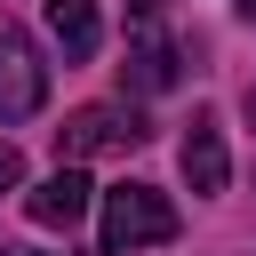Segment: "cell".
<instances>
[{
    "label": "cell",
    "mask_w": 256,
    "mask_h": 256,
    "mask_svg": "<svg viewBox=\"0 0 256 256\" xmlns=\"http://www.w3.org/2000/svg\"><path fill=\"white\" fill-rule=\"evenodd\" d=\"M120 80H128L136 96L176 88V40H168L160 24H144V32H136V48H128V64H120Z\"/></svg>",
    "instance_id": "obj_6"
},
{
    "label": "cell",
    "mask_w": 256,
    "mask_h": 256,
    "mask_svg": "<svg viewBox=\"0 0 256 256\" xmlns=\"http://www.w3.org/2000/svg\"><path fill=\"white\" fill-rule=\"evenodd\" d=\"M240 16H256V0H240Z\"/></svg>",
    "instance_id": "obj_10"
},
{
    "label": "cell",
    "mask_w": 256,
    "mask_h": 256,
    "mask_svg": "<svg viewBox=\"0 0 256 256\" xmlns=\"http://www.w3.org/2000/svg\"><path fill=\"white\" fill-rule=\"evenodd\" d=\"M128 8H160V0H128Z\"/></svg>",
    "instance_id": "obj_11"
},
{
    "label": "cell",
    "mask_w": 256,
    "mask_h": 256,
    "mask_svg": "<svg viewBox=\"0 0 256 256\" xmlns=\"http://www.w3.org/2000/svg\"><path fill=\"white\" fill-rule=\"evenodd\" d=\"M184 184L192 192H224L232 184V152H224L216 112H192V128H184Z\"/></svg>",
    "instance_id": "obj_4"
},
{
    "label": "cell",
    "mask_w": 256,
    "mask_h": 256,
    "mask_svg": "<svg viewBox=\"0 0 256 256\" xmlns=\"http://www.w3.org/2000/svg\"><path fill=\"white\" fill-rule=\"evenodd\" d=\"M48 40L64 48V64H88V56L104 48V16H96V0H48Z\"/></svg>",
    "instance_id": "obj_7"
},
{
    "label": "cell",
    "mask_w": 256,
    "mask_h": 256,
    "mask_svg": "<svg viewBox=\"0 0 256 256\" xmlns=\"http://www.w3.org/2000/svg\"><path fill=\"white\" fill-rule=\"evenodd\" d=\"M144 136H152V128H144L128 104H80V112L56 128V152L80 168V160H96V152H136Z\"/></svg>",
    "instance_id": "obj_2"
},
{
    "label": "cell",
    "mask_w": 256,
    "mask_h": 256,
    "mask_svg": "<svg viewBox=\"0 0 256 256\" xmlns=\"http://www.w3.org/2000/svg\"><path fill=\"white\" fill-rule=\"evenodd\" d=\"M48 104V64H40V48L0 16V120H32Z\"/></svg>",
    "instance_id": "obj_3"
},
{
    "label": "cell",
    "mask_w": 256,
    "mask_h": 256,
    "mask_svg": "<svg viewBox=\"0 0 256 256\" xmlns=\"http://www.w3.org/2000/svg\"><path fill=\"white\" fill-rule=\"evenodd\" d=\"M0 256H40V248H0Z\"/></svg>",
    "instance_id": "obj_9"
},
{
    "label": "cell",
    "mask_w": 256,
    "mask_h": 256,
    "mask_svg": "<svg viewBox=\"0 0 256 256\" xmlns=\"http://www.w3.org/2000/svg\"><path fill=\"white\" fill-rule=\"evenodd\" d=\"M24 216H32V224H48V232H72V224L88 216V176L64 160L48 184H32V192H24Z\"/></svg>",
    "instance_id": "obj_5"
},
{
    "label": "cell",
    "mask_w": 256,
    "mask_h": 256,
    "mask_svg": "<svg viewBox=\"0 0 256 256\" xmlns=\"http://www.w3.org/2000/svg\"><path fill=\"white\" fill-rule=\"evenodd\" d=\"M24 184V160H16V144H0V192H16Z\"/></svg>",
    "instance_id": "obj_8"
},
{
    "label": "cell",
    "mask_w": 256,
    "mask_h": 256,
    "mask_svg": "<svg viewBox=\"0 0 256 256\" xmlns=\"http://www.w3.org/2000/svg\"><path fill=\"white\" fill-rule=\"evenodd\" d=\"M96 232H104L112 256H128V248H160V240H176V208H168L160 184H120V192H104Z\"/></svg>",
    "instance_id": "obj_1"
}]
</instances>
